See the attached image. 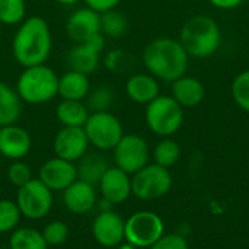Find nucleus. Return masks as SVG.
<instances>
[{"label": "nucleus", "instance_id": "4be33fe9", "mask_svg": "<svg viewBox=\"0 0 249 249\" xmlns=\"http://www.w3.org/2000/svg\"><path fill=\"white\" fill-rule=\"evenodd\" d=\"M23 101L10 85L0 82V127L16 124L22 115Z\"/></svg>", "mask_w": 249, "mask_h": 249}, {"label": "nucleus", "instance_id": "72a5a7b5", "mask_svg": "<svg viewBox=\"0 0 249 249\" xmlns=\"http://www.w3.org/2000/svg\"><path fill=\"white\" fill-rule=\"evenodd\" d=\"M128 61H130V57L123 50H112V51L107 53V55H105V67L114 73H120V71L125 70Z\"/></svg>", "mask_w": 249, "mask_h": 249}, {"label": "nucleus", "instance_id": "c9c22d12", "mask_svg": "<svg viewBox=\"0 0 249 249\" xmlns=\"http://www.w3.org/2000/svg\"><path fill=\"white\" fill-rule=\"evenodd\" d=\"M86 48H89L90 51H93V53H96V54H102L104 53V50H105V44H107V38H105V35L99 31V32H96V34H93V35H90L88 39H85L83 42H82Z\"/></svg>", "mask_w": 249, "mask_h": 249}, {"label": "nucleus", "instance_id": "393cba45", "mask_svg": "<svg viewBox=\"0 0 249 249\" xmlns=\"http://www.w3.org/2000/svg\"><path fill=\"white\" fill-rule=\"evenodd\" d=\"M128 29V19L124 13L117 9L101 13L99 16V31L105 38H121Z\"/></svg>", "mask_w": 249, "mask_h": 249}, {"label": "nucleus", "instance_id": "6e6552de", "mask_svg": "<svg viewBox=\"0 0 249 249\" xmlns=\"http://www.w3.org/2000/svg\"><path fill=\"white\" fill-rule=\"evenodd\" d=\"M163 220L153 212H137L125 220L124 241L136 248H150L163 235Z\"/></svg>", "mask_w": 249, "mask_h": 249}, {"label": "nucleus", "instance_id": "f8f14e48", "mask_svg": "<svg viewBox=\"0 0 249 249\" xmlns=\"http://www.w3.org/2000/svg\"><path fill=\"white\" fill-rule=\"evenodd\" d=\"M125 222L112 210H102L92 223L95 241L105 248H117L124 241Z\"/></svg>", "mask_w": 249, "mask_h": 249}, {"label": "nucleus", "instance_id": "cd10ccee", "mask_svg": "<svg viewBox=\"0 0 249 249\" xmlns=\"http://www.w3.org/2000/svg\"><path fill=\"white\" fill-rule=\"evenodd\" d=\"M86 99V107L90 112H102L109 111L111 105L114 104V90L107 85H99L90 88Z\"/></svg>", "mask_w": 249, "mask_h": 249}, {"label": "nucleus", "instance_id": "5701e85b", "mask_svg": "<svg viewBox=\"0 0 249 249\" xmlns=\"http://www.w3.org/2000/svg\"><path fill=\"white\" fill-rule=\"evenodd\" d=\"M101 55L86 48L83 44H76L66 54V64L69 70H74L90 76L99 67Z\"/></svg>", "mask_w": 249, "mask_h": 249}, {"label": "nucleus", "instance_id": "a19ab883", "mask_svg": "<svg viewBox=\"0 0 249 249\" xmlns=\"http://www.w3.org/2000/svg\"><path fill=\"white\" fill-rule=\"evenodd\" d=\"M0 158H1V155H0Z\"/></svg>", "mask_w": 249, "mask_h": 249}, {"label": "nucleus", "instance_id": "6ab92c4d", "mask_svg": "<svg viewBox=\"0 0 249 249\" xmlns=\"http://www.w3.org/2000/svg\"><path fill=\"white\" fill-rule=\"evenodd\" d=\"M182 108L198 107L206 98V88L200 79L194 76H181L172 82V95H171Z\"/></svg>", "mask_w": 249, "mask_h": 249}, {"label": "nucleus", "instance_id": "9d476101", "mask_svg": "<svg viewBox=\"0 0 249 249\" xmlns=\"http://www.w3.org/2000/svg\"><path fill=\"white\" fill-rule=\"evenodd\" d=\"M112 152L115 166L128 175L136 174L149 163V144L137 134H124Z\"/></svg>", "mask_w": 249, "mask_h": 249}, {"label": "nucleus", "instance_id": "7ed1b4c3", "mask_svg": "<svg viewBox=\"0 0 249 249\" xmlns=\"http://www.w3.org/2000/svg\"><path fill=\"white\" fill-rule=\"evenodd\" d=\"M179 42L190 58H207L219 50L222 32L212 16L196 15L182 25Z\"/></svg>", "mask_w": 249, "mask_h": 249}, {"label": "nucleus", "instance_id": "ea45409f", "mask_svg": "<svg viewBox=\"0 0 249 249\" xmlns=\"http://www.w3.org/2000/svg\"><path fill=\"white\" fill-rule=\"evenodd\" d=\"M118 249H137V248L127 242V244H121V245H118Z\"/></svg>", "mask_w": 249, "mask_h": 249}, {"label": "nucleus", "instance_id": "c85d7f7f", "mask_svg": "<svg viewBox=\"0 0 249 249\" xmlns=\"http://www.w3.org/2000/svg\"><path fill=\"white\" fill-rule=\"evenodd\" d=\"M26 15L25 0H0V22L4 25H19Z\"/></svg>", "mask_w": 249, "mask_h": 249}, {"label": "nucleus", "instance_id": "f257e3e1", "mask_svg": "<svg viewBox=\"0 0 249 249\" xmlns=\"http://www.w3.org/2000/svg\"><path fill=\"white\" fill-rule=\"evenodd\" d=\"M51 50V29L44 18L29 16L19 23L12 39V54L18 64L23 69L45 64Z\"/></svg>", "mask_w": 249, "mask_h": 249}, {"label": "nucleus", "instance_id": "a211bd4d", "mask_svg": "<svg viewBox=\"0 0 249 249\" xmlns=\"http://www.w3.org/2000/svg\"><path fill=\"white\" fill-rule=\"evenodd\" d=\"M125 93L133 102L147 105L160 95V86L158 79L150 73H136L127 79Z\"/></svg>", "mask_w": 249, "mask_h": 249}, {"label": "nucleus", "instance_id": "412c9836", "mask_svg": "<svg viewBox=\"0 0 249 249\" xmlns=\"http://www.w3.org/2000/svg\"><path fill=\"white\" fill-rule=\"evenodd\" d=\"M90 88L89 76L74 70H67L58 77V96L61 99L85 101Z\"/></svg>", "mask_w": 249, "mask_h": 249}, {"label": "nucleus", "instance_id": "f03ea898", "mask_svg": "<svg viewBox=\"0 0 249 249\" xmlns=\"http://www.w3.org/2000/svg\"><path fill=\"white\" fill-rule=\"evenodd\" d=\"M143 64L153 77L172 83L188 70L190 55L179 39L160 36L150 41L143 50Z\"/></svg>", "mask_w": 249, "mask_h": 249}, {"label": "nucleus", "instance_id": "0eeeda50", "mask_svg": "<svg viewBox=\"0 0 249 249\" xmlns=\"http://www.w3.org/2000/svg\"><path fill=\"white\" fill-rule=\"evenodd\" d=\"M172 187V177L168 168L158 163L146 165L131 178V194L139 200H156L163 197Z\"/></svg>", "mask_w": 249, "mask_h": 249}, {"label": "nucleus", "instance_id": "ddd939ff", "mask_svg": "<svg viewBox=\"0 0 249 249\" xmlns=\"http://www.w3.org/2000/svg\"><path fill=\"white\" fill-rule=\"evenodd\" d=\"M38 179L51 191H64L77 179L76 163L61 158H53L42 163L39 168Z\"/></svg>", "mask_w": 249, "mask_h": 249}, {"label": "nucleus", "instance_id": "4468645a", "mask_svg": "<svg viewBox=\"0 0 249 249\" xmlns=\"http://www.w3.org/2000/svg\"><path fill=\"white\" fill-rule=\"evenodd\" d=\"M99 191L109 204H121L131 196V178L123 169L109 166L101 178Z\"/></svg>", "mask_w": 249, "mask_h": 249}, {"label": "nucleus", "instance_id": "20e7f679", "mask_svg": "<svg viewBox=\"0 0 249 249\" xmlns=\"http://www.w3.org/2000/svg\"><path fill=\"white\" fill-rule=\"evenodd\" d=\"M15 89L23 104H47L58 96V76L47 64L25 67L18 77Z\"/></svg>", "mask_w": 249, "mask_h": 249}, {"label": "nucleus", "instance_id": "58836bf2", "mask_svg": "<svg viewBox=\"0 0 249 249\" xmlns=\"http://www.w3.org/2000/svg\"><path fill=\"white\" fill-rule=\"evenodd\" d=\"M55 1L60 3V4H63V6H74V4L80 3L82 0H55Z\"/></svg>", "mask_w": 249, "mask_h": 249}, {"label": "nucleus", "instance_id": "b1692460", "mask_svg": "<svg viewBox=\"0 0 249 249\" xmlns=\"http://www.w3.org/2000/svg\"><path fill=\"white\" fill-rule=\"evenodd\" d=\"M90 115L83 101L61 99L55 108V117L63 127H83Z\"/></svg>", "mask_w": 249, "mask_h": 249}, {"label": "nucleus", "instance_id": "a878e982", "mask_svg": "<svg viewBox=\"0 0 249 249\" xmlns=\"http://www.w3.org/2000/svg\"><path fill=\"white\" fill-rule=\"evenodd\" d=\"M47 247L42 233L32 228L15 229L9 239L10 249H47Z\"/></svg>", "mask_w": 249, "mask_h": 249}, {"label": "nucleus", "instance_id": "473e14b6", "mask_svg": "<svg viewBox=\"0 0 249 249\" xmlns=\"http://www.w3.org/2000/svg\"><path fill=\"white\" fill-rule=\"evenodd\" d=\"M32 171L23 160H13L7 168V179L15 187H22L32 179Z\"/></svg>", "mask_w": 249, "mask_h": 249}, {"label": "nucleus", "instance_id": "f3484780", "mask_svg": "<svg viewBox=\"0 0 249 249\" xmlns=\"http://www.w3.org/2000/svg\"><path fill=\"white\" fill-rule=\"evenodd\" d=\"M63 203L70 213L86 214L96 204L95 187L80 179H76L70 187L63 191Z\"/></svg>", "mask_w": 249, "mask_h": 249}, {"label": "nucleus", "instance_id": "dca6fc26", "mask_svg": "<svg viewBox=\"0 0 249 249\" xmlns=\"http://www.w3.org/2000/svg\"><path fill=\"white\" fill-rule=\"evenodd\" d=\"M99 16L101 13L85 6L76 9L66 20V32L71 41L82 44L90 35L99 32Z\"/></svg>", "mask_w": 249, "mask_h": 249}, {"label": "nucleus", "instance_id": "c756f323", "mask_svg": "<svg viewBox=\"0 0 249 249\" xmlns=\"http://www.w3.org/2000/svg\"><path fill=\"white\" fill-rule=\"evenodd\" d=\"M235 104L249 114V69L238 73L231 86Z\"/></svg>", "mask_w": 249, "mask_h": 249}, {"label": "nucleus", "instance_id": "f704fd0d", "mask_svg": "<svg viewBox=\"0 0 249 249\" xmlns=\"http://www.w3.org/2000/svg\"><path fill=\"white\" fill-rule=\"evenodd\" d=\"M149 249H190L188 242L177 233L162 235Z\"/></svg>", "mask_w": 249, "mask_h": 249}, {"label": "nucleus", "instance_id": "1a4fd4ad", "mask_svg": "<svg viewBox=\"0 0 249 249\" xmlns=\"http://www.w3.org/2000/svg\"><path fill=\"white\" fill-rule=\"evenodd\" d=\"M16 204L22 216L31 220H39L45 217L53 207V191L38 178H32L18 188Z\"/></svg>", "mask_w": 249, "mask_h": 249}, {"label": "nucleus", "instance_id": "aec40b11", "mask_svg": "<svg viewBox=\"0 0 249 249\" xmlns=\"http://www.w3.org/2000/svg\"><path fill=\"white\" fill-rule=\"evenodd\" d=\"M109 168L108 160L101 152H86L76 165L77 171V179L90 184L93 187H98L101 178L104 177L105 171Z\"/></svg>", "mask_w": 249, "mask_h": 249}, {"label": "nucleus", "instance_id": "4c0bfd02", "mask_svg": "<svg viewBox=\"0 0 249 249\" xmlns=\"http://www.w3.org/2000/svg\"><path fill=\"white\" fill-rule=\"evenodd\" d=\"M210 4H213L217 9L222 10H229V9H235L238 6H241L245 0H209Z\"/></svg>", "mask_w": 249, "mask_h": 249}, {"label": "nucleus", "instance_id": "bb28decb", "mask_svg": "<svg viewBox=\"0 0 249 249\" xmlns=\"http://www.w3.org/2000/svg\"><path fill=\"white\" fill-rule=\"evenodd\" d=\"M179 158H181V147L171 137H163L153 150L155 163L168 169L174 166L179 160Z\"/></svg>", "mask_w": 249, "mask_h": 249}, {"label": "nucleus", "instance_id": "9b49d317", "mask_svg": "<svg viewBox=\"0 0 249 249\" xmlns=\"http://www.w3.org/2000/svg\"><path fill=\"white\" fill-rule=\"evenodd\" d=\"M89 140L83 127H63L54 137L53 150L57 158L77 162L89 149Z\"/></svg>", "mask_w": 249, "mask_h": 249}, {"label": "nucleus", "instance_id": "e433bc0d", "mask_svg": "<svg viewBox=\"0 0 249 249\" xmlns=\"http://www.w3.org/2000/svg\"><path fill=\"white\" fill-rule=\"evenodd\" d=\"M85 4L90 9H93L98 13H104L112 9H117V6L123 1V0H83Z\"/></svg>", "mask_w": 249, "mask_h": 249}, {"label": "nucleus", "instance_id": "423d86ee", "mask_svg": "<svg viewBox=\"0 0 249 249\" xmlns=\"http://www.w3.org/2000/svg\"><path fill=\"white\" fill-rule=\"evenodd\" d=\"M83 130L89 144L99 152L112 150L124 136L121 121L109 111L90 112Z\"/></svg>", "mask_w": 249, "mask_h": 249}, {"label": "nucleus", "instance_id": "39448f33", "mask_svg": "<svg viewBox=\"0 0 249 249\" xmlns=\"http://www.w3.org/2000/svg\"><path fill=\"white\" fill-rule=\"evenodd\" d=\"M144 120L152 133L171 137L184 123V108L169 95H159L146 105Z\"/></svg>", "mask_w": 249, "mask_h": 249}, {"label": "nucleus", "instance_id": "2eb2a0df", "mask_svg": "<svg viewBox=\"0 0 249 249\" xmlns=\"http://www.w3.org/2000/svg\"><path fill=\"white\" fill-rule=\"evenodd\" d=\"M32 140L29 133L16 125H6L0 128V155L10 160H22L31 150Z\"/></svg>", "mask_w": 249, "mask_h": 249}, {"label": "nucleus", "instance_id": "2f4dec72", "mask_svg": "<svg viewBox=\"0 0 249 249\" xmlns=\"http://www.w3.org/2000/svg\"><path fill=\"white\" fill-rule=\"evenodd\" d=\"M41 233H42L47 245L57 247V245H61L67 241L70 232H69V226L64 222L54 220V222H50Z\"/></svg>", "mask_w": 249, "mask_h": 249}, {"label": "nucleus", "instance_id": "7c9ffc66", "mask_svg": "<svg viewBox=\"0 0 249 249\" xmlns=\"http://www.w3.org/2000/svg\"><path fill=\"white\" fill-rule=\"evenodd\" d=\"M20 210L16 201L0 200V233L13 232L20 220Z\"/></svg>", "mask_w": 249, "mask_h": 249}]
</instances>
